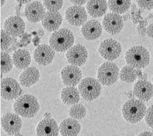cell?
<instances>
[{
  "label": "cell",
  "instance_id": "obj_1",
  "mask_svg": "<svg viewBox=\"0 0 153 136\" xmlns=\"http://www.w3.org/2000/svg\"><path fill=\"white\" fill-rule=\"evenodd\" d=\"M13 110L23 118H33L39 112L40 105L37 99L29 94L19 97L13 103Z\"/></svg>",
  "mask_w": 153,
  "mask_h": 136
},
{
  "label": "cell",
  "instance_id": "obj_2",
  "mask_svg": "<svg viewBox=\"0 0 153 136\" xmlns=\"http://www.w3.org/2000/svg\"><path fill=\"white\" fill-rule=\"evenodd\" d=\"M146 107L145 103L139 99H130L122 107L123 117L131 124H137L145 117Z\"/></svg>",
  "mask_w": 153,
  "mask_h": 136
},
{
  "label": "cell",
  "instance_id": "obj_3",
  "mask_svg": "<svg viewBox=\"0 0 153 136\" xmlns=\"http://www.w3.org/2000/svg\"><path fill=\"white\" fill-rule=\"evenodd\" d=\"M75 37L73 33L68 28H60L52 33L50 36V46L58 52L69 50L73 45Z\"/></svg>",
  "mask_w": 153,
  "mask_h": 136
},
{
  "label": "cell",
  "instance_id": "obj_4",
  "mask_svg": "<svg viewBox=\"0 0 153 136\" xmlns=\"http://www.w3.org/2000/svg\"><path fill=\"white\" fill-rule=\"evenodd\" d=\"M126 62L135 69H143L150 63V54L147 49L142 46H135L130 48L126 53Z\"/></svg>",
  "mask_w": 153,
  "mask_h": 136
},
{
  "label": "cell",
  "instance_id": "obj_5",
  "mask_svg": "<svg viewBox=\"0 0 153 136\" xmlns=\"http://www.w3.org/2000/svg\"><path fill=\"white\" fill-rule=\"evenodd\" d=\"M120 69L114 62H107L98 68L97 77L100 83L104 86H111L118 80Z\"/></svg>",
  "mask_w": 153,
  "mask_h": 136
},
{
  "label": "cell",
  "instance_id": "obj_6",
  "mask_svg": "<svg viewBox=\"0 0 153 136\" xmlns=\"http://www.w3.org/2000/svg\"><path fill=\"white\" fill-rule=\"evenodd\" d=\"M81 96L87 101H92L100 95L102 87L100 82L92 77H86L79 84Z\"/></svg>",
  "mask_w": 153,
  "mask_h": 136
},
{
  "label": "cell",
  "instance_id": "obj_7",
  "mask_svg": "<svg viewBox=\"0 0 153 136\" xmlns=\"http://www.w3.org/2000/svg\"><path fill=\"white\" fill-rule=\"evenodd\" d=\"M98 52L105 59L114 61L121 55L122 46L117 40L113 39H106L100 44Z\"/></svg>",
  "mask_w": 153,
  "mask_h": 136
},
{
  "label": "cell",
  "instance_id": "obj_8",
  "mask_svg": "<svg viewBox=\"0 0 153 136\" xmlns=\"http://www.w3.org/2000/svg\"><path fill=\"white\" fill-rule=\"evenodd\" d=\"M22 89L15 79L6 77L1 81V97L6 100L17 99L21 96Z\"/></svg>",
  "mask_w": 153,
  "mask_h": 136
},
{
  "label": "cell",
  "instance_id": "obj_9",
  "mask_svg": "<svg viewBox=\"0 0 153 136\" xmlns=\"http://www.w3.org/2000/svg\"><path fill=\"white\" fill-rule=\"evenodd\" d=\"M65 19L73 26H81L87 20V13L81 5H72L66 9Z\"/></svg>",
  "mask_w": 153,
  "mask_h": 136
},
{
  "label": "cell",
  "instance_id": "obj_10",
  "mask_svg": "<svg viewBox=\"0 0 153 136\" xmlns=\"http://www.w3.org/2000/svg\"><path fill=\"white\" fill-rule=\"evenodd\" d=\"M66 58L71 65L79 67L84 65L87 62L88 58L87 50L81 44H76L67 52Z\"/></svg>",
  "mask_w": 153,
  "mask_h": 136
},
{
  "label": "cell",
  "instance_id": "obj_11",
  "mask_svg": "<svg viewBox=\"0 0 153 136\" xmlns=\"http://www.w3.org/2000/svg\"><path fill=\"white\" fill-rule=\"evenodd\" d=\"M1 125L7 134L15 135L21 130L22 120L17 114L6 113L1 117Z\"/></svg>",
  "mask_w": 153,
  "mask_h": 136
},
{
  "label": "cell",
  "instance_id": "obj_12",
  "mask_svg": "<svg viewBox=\"0 0 153 136\" xmlns=\"http://www.w3.org/2000/svg\"><path fill=\"white\" fill-rule=\"evenodd\" d=\"M103 27L106 31L111 34L120 33L123 28V19L120 14L116 13H108L103 19Z\"/></svg>",
  "mask_w": 153,
  "mask_h": 136
},
{
  "label": "cell",
  "instance_id": "obj_13",
  "mask_svg": "<svg viewBox=\"0 0 153 136\" xmlns=\"http://www.w3.org/2000/svg\"><path fill=\"white\" fill-rule=\"evenodd\" d=\"M46 13L44 4L38 1L29 3L25 9V17L30 23H38L40 21H42Z\"/></svg>",
  "mask_w": 153,
  "mask_h": 136
},
{
  "label": "cell",
  "instance_id": "obj_14",
  "mask_svg": "<svg viewBox=\"0 0 153 136\" xmlns=\"http://www.w3.org/2000/svg\"><path fill=\"white\" fill-rule=\"evenodd\" d=\"M63 83L68 87H75L80 83L82 79V72L77 66L69 65L61 71Z\"/></svg>",
  "mask_w": 153,
  "mask_h": 136
},
{
  "label": "cell",
  "instance_id": "obj_15",
  "mask_svg": "<svg viewBox=\"0 0 153 136\" xmlns=\"http://www.w3.org/2000/svg\"><path fill=\"white\" fill-rule=\"evenodd\" d=\"M55 55V50L47 44H42L37 46L33 54L34 60L41 65L50 64L53 60Z\"/></svg>",
  "mask_w": 153,
  "mask_h": 136
},
{
  "label": "cell",
  "instance_id": "obj_16",
  "mask_svg": "<svg viewBox=\"0 0 153 136\" xmlns=\"http://www.w3.org/2000/svg\"><path fill=\"white\" fill-rule=\"evenodd\" d=\"M4 30L11 36H19L25 33V23L20 17H9L4 23Z\"/></svg>",
  "mask_w": 153,
  "mask_h": 136
},
{
  "label": "cell",
  "instance_id": "obj_17",
  "mask_svg": "<svg viewBox=\"0 0 153 136\" xmlns=\"http://www.w3.org/2000/svg\"><path fill=\"white\" fill-rule=\"evenodd\" d=\"M133 92L134 95L143 102L149 101L153 97V85L146 80H139L134 85Z\"/></svg>",
  "mask_w": 153,
  "mask_h": 136
},
{
  "label": "cell",
  "instance_id": "obj_18",
  "mask_svg": "<svg viewBox=\"0 0 153 136\" xmlns=\"http://www.w3.org/2000/svg\"><path fill=\"white\" fill-rule=\"evenodd\" d=\"M59 126L52 118H45L39 122L36 128L37 136H58Z\"/></svg>",
  "mask_w": 153,
  "mask_h": 136
},
{
  "label": "cell",
  "instance_id": "obj_19",
  "mask_svg": "<svg viewBox=\"0 0 153 136\" xmlns=\"http://www.w3.org/2000/svg\"><path fill=\"white\" fill-rule=\"evenodd\" d=\"M81 33L86 40H97L102 35V27L98 21L90 20L83 25L81 28Z\"/></svg>",
  "mask_w": 153,
  "mask_h": 136
},
{
  "label": "cell",
  "instance_id": "obj_20",
  "mask_svg": "<svg viewBox=\"0 0 153 136\" xmlns=\"http://www.w3.org/2000/svg\"><path fill=\"white\" fill-rule=\"evenodd\" d=\"M62 16L58 11H48L42 21L43 27L48 32H55L59 30L62 23Z\"/></svg>",
  "mask_w": 153,
  "mask_h": 136
},
{
  "label": "cell",
  "instance_id": "obj_21",
  "mask_svg": "<svg viewBox=\"0 0 153 136\" xmlns=\"http://www.w3.org/2000/svg\"><path fill=\"white\" fill-rule=\"evenodd\" d=\"M59 132L62 136H77L81 132L79 123L74 118H67L60 123Z\"/></svg>",
  "mask_w": 153,
  "mask_h": 136
},
{
  "label": "cell",
  "instance_id": "obj_22",
  "mask_svg": "<svg viewBox=\"0 0 153 136\" xmlns=\"http://www.w3.org/2000/svg\"><path fill=\"white\" fill-rule=\"evenodd\" d=\"M39 79L40 72L38 69L34 66H31L22 72L19 77V81L23 87H29L38 82Z\"/></svg>",
  "mask_w": 153,
  "mask_h": 136
},
{
  "label": "cell",
  "instance_id": "obj_23",
  "mask_svg": "<svg viewBox=\"0 0 153 136\" xmlns=\"http://www.w3.org/2000/svg\"><path fill=\"white\" fill-rule=\"evenodd\" d=\"M108 9L106 0H88L87 4V10L91 17H100L106 13Z\"/></svg>",
  "mask_w": 153,
  "mask_h": 136
},
{
  "label": "cell",
  "instance_id": "obj_24",
  "mask_svg": "<svg viewBox=\"0 0 153 136\" xmlns=\"http://www.w3.org/2000/svg\"><path fill=\"white\" fill-rule=\"evenodd\" d=\"M13 62L16 68L25 69L30 65L31 56L30 53L26 50H18L13 54Z\"/></svg>",
  "mask_w": 153,
  "mask_h": 136
},
{
  "label": "cell",
  "instance_id": "obj_25",
  "mask_svg": "<svg viewBox=\"0 0 153 136\" xmlns=\"http://www.w3.org/2000/svg\"><path fill=\"white\" fill-rule=\"evenodd\" d=\"M80 93L75 87H67L61 92V99L67 105H74L80 100Z\"/></svg>",
  "mask_w": 153,
  "mask_h": 136
},
{
  "label": "cell",
  "instance_id": "obj_26",
  "mask_svg": "<svg viewBox=\"0 0 153 136\" xmlns=\"http://www.w3.org/2000/svg\"><path fill=\"white\" fill-rule=\"evenodd\" d=\"M131 0H108V5L110 10L117 14H123L129 10Z\"/></svg>",
  "mask_w": 153,
  "mask_h": 136
},
{
  "label": "cell",
  "instance_id": "obj_27",
  "mask_svg": "<svg viewBox=\"0 0 153 136\" xmlns=\"http://www.w3.org/2000/svg\"><path fill=\"white\" fill-rule=\"evenodd\" d=\"M137 77L136 74V69L129 65L124 66L120 73V80L127 83H131L135 81Z\"/></svg>",
  "mask_w": 153,
  "mask_h": 136
},
{
  "label": "cell",
  "instance_id": "obj_28",
  "mask_svg": "<svg viewBox=\"0 0 153 136\" xmlns=\"http://www.w3.org/2000/svg\"><path fill=\"white\" fill-rule=\"evenodd\" d=\"M0 59H1V74H7L13 68V59L7 52H1L0 54Z\"/></svg>",
  "mask_w": 153,
  "mask_h": 136
},
{
  "label": "cell",
  "instance_id": "obj_29",
  "mask_svg": "<svg viewBox=\"0 0 153 136\" xmlns=\"http://www.w3.org/2000/svg\"><path fill=\"white\" fill-rule=\"evenodd\" d=\"M69 115L73 118L76 120H81L87 114V110L84 105L81 104H76L71 107L69 111Z\"/></svg>",
  "mask_w": 153,
  "mask_h": 136
},
{
  "label": "cell",
  "instance_id": "obj_30",
  "mask_svg": "<svg viewBox=\"0 0 153 136\" xmlns=\"http://www.w3.org/2000/svg\"><path fill=\"white\" fill-rule=\"evenodd\" d=\"M63 0H44V5L49 11H58L62 7Z\"/></svg>",
  "mask_w": 153,
  "mask_h": 136
},
{
  "label": "cell",
  "instance_id": "obj_31",
  "mask_svg": "<svg viewBox=\"0 0 153 136\" xmlns=\"http://www.w3.org/2000/svg\"><path fill=\"white\" fill-rule=\"evenodd\" d=\"M1 50H6L10 46L12 39L11 36L5 30H1Z\"/></svg>",
  "mask_w": 153,
  "mask_h": 136
},
{
  "label": "cell",
  "instance_id": "obj_32",
  "mask_svg": "<svg viewBox=\"0 0 153 136\" xmlns=\"http://www.w3.org/2000/svg\"><path fill=\"white\" fill-rule=\"evenodd\" d=\"M140 7L146 10L153 9V0H136Z\"/></svg>",
  "mask_w": 153,
  "mask_h": 136
},
{
  "label": "cell",
  "instance_id": "obj_33",
  "mask_svg": "<svg viewBox=\"0 0 153 136\" xmlns=\"http://www.w3.org/2000/svg\"><path fill=\"white\" fill-rule=\"evenodd\" d=\"M145 122L149 127L153 128V105L146 110L145 115Z\"/></svg>",
  "mask_w": 153,
  "mask_h": 136
},
{
  "label": "cell",
  "instance_id": "obj_34",
  "mask_svg": "<svg viewBox=\"0 0 153 136\" xmlns=\"http://www.w3.org/2000/svg\"><path fill=\"white\" fill-rule=\"evenodd\" d=\"M146 34L150 38H153V23L149 25L146 28Z\"/></svg>",
  "mask_w": 153,
  "mask_h": 136
},
{
  "label": "cell",
  "instance_id": "obj_35",
  "mask_svg": "<svg viewBox=\"0 0 153 136\" xmlns=\"http://www.w3.org/2000/svg\"><path fill=\"white\" fill-rule=\"evenodd\" d=\"M70 1L72 2L73 4L76 5H82L85 4L88 1V0H70Z\"/></svg>",
  "mask_w": 153,
  "mask_h": 136
},
{
  "label": "cell",
  "instance_id": "obj_36",
  "mask_svg": "<svg viewBox=\"0 0 153 136\" xmlns=\"http://www.w3.org/2000/svg\"><path fill=\"white\" fill-rule=\"evenodd\" d=\"M138 136H153V133L151 132H143L142 133H141Z\"/></svg>",
  "mask_w": 153,
  "mask_h": 136
},
{
  "label": "cell",
  "instance_id": "obj_37",
  "mask_svg": "<svg viewBox=\"0 0 153 136\" xmlns=\"http://www.w3.org/2000/svg\"><path fill=\"white\" fill-rule=\"evenodd\" d=\"M136 74H137V77L141 79L143 77V74H142V71H141L140 69H136Z\"/></svg>",
  "mask_w": 153,
  "mask_h": 136
},
{
  "label": "cell",
  "instance_id": "obj_38",
  "mask_svg": "<svg viewBox=\"0 0 153 136\" xmlns=\"http://www.w3.org/2000/svg\"><path fill=\"white\" fill-rule=\"evenodd\" d=\"M33 43L34 44V46H38V43L40 42V39L38 36H36V37L34 38V39L33 40Z\"/></svg>",
  "mask_w": 153,
  "mask_h": 136
},
{
  "label": "cell",
  "instance_id": "obj_39",
  "mask_svg": "<svg viewBox=\"0 0 153 136\" xmlns=\"http://www.w3.org/2000/svg\"><path fill=\"white\" fill-rule=\"evenodd\" d=\"M17 2H19V4H27V3H29L33 0H16Z\"/></svg>",
  "mask_w": 153,
  "mask_h": 136
},
{
  "label": "cell",
  "instance_id": "obj_40",
  "mask_svg": "<svg viewBox=\"0 0 153 136\" xmlns=\"http://www.w3.org/2000/svg\"><path fill=\"white\" fill-rule=\"evenodd\" d=\"M129 17H130V15H129V14H126V15H123V21H127L129 19Z\"/></svg>",
  "mask_w": 153,
  "mask_h": 136
},
{
  "label": "cell",
  "instance_id": "obj_41",
  "mask_svg": "<svg viewBox=\"0 0 153 136\" xmlns=\"http://www.w3.org/2000/svg\"><path fill=\"white\" fill-rule=\"evenodd\" d=\"M7 0H1V7L4 6V5L5 4V2Z\"/></svg>",
  "mask_w": 153,
  "mask_h": 136
},
{
  "label": "cell",
  "instance_id": "obj_42",
  "mask_svg": "<svg viewBox=\"0 0 153 136\" xmlns=\"http://www.w3.org/2000/svg\"><path fill=\"white\" fill-rule=\"evenodd\" d=\"M133 93V92L132 93L131 91H129V92L128 93V97H129V98H131V97H133V95H132ZM131 99H132V98H131Z\"/></svg>",
  "mask_w": 153,
  "mask_h": 136
},
{
  "label": "cell",
  "instance_id": "obj_43",
  "mask_svg": "<svg viewBox=\"0 0 153 136\" xmlns=\"http://www.w3.org/2000/svg\"><path fill=\"white\" fill-rule=\"evenodd\" d=\"M50 114H44V116H45V118H50Z\"/></svg>",
  "mask_w": 153,
  "mask_h": 136
},
{
  "label": "cell",
  "instance_id": "obj_44",
  "mask_svg": "<svg viewBox=\"0 0 153 136\" xmlns=\"http://www.w3.org/2000/svg\"><path fill=\"white\" fill-rule=\"evenodd\" d=\"M152 83H153V76H152Z\"/></svg>",
  "mask_w": 153,
  "mask_h": 136
},
{
  "label": "cell",
  "instance_id": "obj_45",
  "mask_svg": "<svg viewBox=\"0 0 153 136\" xmlns=\"http://www.w3.org/2000/svg\"><path fill=\"white\" fill-rule=\"evenodd\" d=\"M152 15H153V11H152Z\"/></svg>",
  "mask_w": 153,
  "mask_h": 136
}]
</instances>
